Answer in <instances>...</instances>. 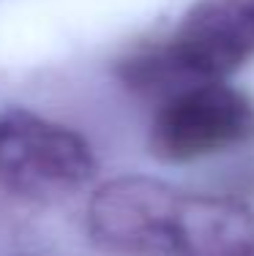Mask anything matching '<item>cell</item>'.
Instances as JSON below:
<instances>
[{"mask_svg": "<svg viewBox=\"0 0 254 256\" xmlns=\"http://www.w3.org/2000/svg\"><path fill=\"white\" fill-rule=\"evenodd\" d=\"M254 60V0H194L161 41L120 63L126 84L169 93L189 82L227 79Z\"/></svg>", "mask_w": 254, "mask_h": 256, "instance_id": "1", "label": "cell"}, {"mask_svg": "<svg viewBox=\"0 0 254 256\" xmlns=\"http://www.w3.org/2000/svg\"><path fill=\"white\" fill-rule=\"evenodd\" d=\"M251 139L254 101L224 79L189 82L164 93L148 128L150 153L167 164L202 161Z\"/></svg>", "mask_w": 254, "mask_h": 256, "instance_id": "2", "label": "cell"}, {"mask_svg": "<svg viewBox=\"0 0 254 256\" xmlns=\"http://www.w3.org/2000/svg\"><path fill=\"white\" fill-rule=\"evenodd\" d=\"M96 174L90 144L77 131L28 109L0 112V188L22 199H60Z\"/></svg>", "mask_w": 254, "mask_h": 256, "instance_id": "3", "label": "cell"}, {"mask_svg": "<svg viewBox=\"0 0 254 256\" xmlns=\"http://www.w3.org/2000/svg\"><path fill=\"white\" fill-rule=\"evenodd\" d=\"M183 188L148 174H123L96 188L85 224L99 248L118 256H172L175 212Z\"/></svg>", "mask_w": 254, "mask_h": 256, "instance_id": "4", "label": "cell"}, {"mask_svg": "<svg viewBox=\"0 0 254 256\" xmlns=\"http://www.w3.org/2000/svg\"><path fill=\"white\" fill-rule=\"evenodd\" d=\"M172 256H254V210L232 196L183 191Z\"/></svg>", "mask_w": 254, "mask_h": 256, "instance_id": "5", "label": "cell"}, {"mask_svg": "<svg viewBox=\"0 0 254 256\" xmlns=\"http://www.w3.org/2000/svg\"><path fill=\"white\" fill-rule=\"evenodd\" d=\"M20 256H39V254H20Z\"/></svg>", "mask_w": 254, "mask_h": 256, "instance_id": "6", "label": "cell"}]
</instances>
